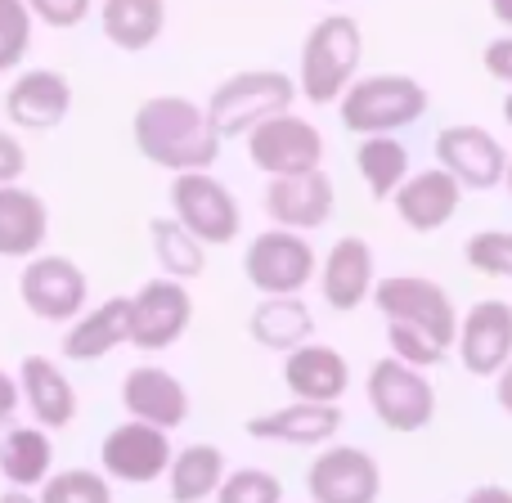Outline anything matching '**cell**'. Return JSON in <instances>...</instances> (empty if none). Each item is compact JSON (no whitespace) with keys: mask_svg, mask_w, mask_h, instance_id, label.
I'll list each match as a JSON object with an SVG mask.
<instances>
[{"mask_svg":"<svg viewBox=\"0 0 512 503\" xmlns=\"http://www.w3.org/2000/svg\"><path fill=\"white\" fill-rule=\"evenodd\" d=\"M292 99H297V81L288 72L252 68V72H234L212 90L207 117H212L221 140H248L261 122L292 113Z\"/></svg>","mask_w":512,"mask_h":503,"instance_id":"3957f363","label":"cell"},{"mask_svg":"<svg viewBox=\"0 0 512 503\" xmlns=\"http://www.w3.org/2000/svg\"><path fill=\"white\" fill-rule=\"evenodd\" d=\"M243 274L256 292L270 297H297L310 279H315V248L301 239L297 230H265L256 234L243 252Z\"/></svg>","mask_w":512,"mask_h":503,"instance_id":"9c48e42d","label":"cell"},{"mask_svg":"<svg viewBox=\"0 0 512 503\" xmlns=\"http://www.w3.org/2000/svg\"><path fill=\"white\" fill-rule=\"evenodd\" d=\"M463 261L490 279H512V230H481L463 243Z\"/></svg>","mask_w":512,"mask_h":503,"instance_id":"836d02e7","label":"cell"},{"mask_svg":"<svg viewBox=\"0 0 512 503\" xmlns=\"http://www.w3.org/2000/svg\"><path fill=\"white\" fill-rule=\"evenodd\" d=\"M104 36L126 54H140L167 32V0H104L99 5Z\"/></svg>","mask_w":512,"mask_h":503,"instance_id":"484cf974","label":"cell"},{"mask_svg":"<svg viewBox=\"0 0 512 503\" xmlns=\"http://www.w3.org/2000/svg\"><path fill=\"white\" fill-rule=\"evenodd\" d=\"M216 503H283V486L261 468H239L221 481Z\"/></svg>","mask_w":512,"mask_h":503,"instance_id":"d590c367","label":"cell"},{"mask_svg":"<svg viewBox=\"0 0 512 503\" xmlns=\"http://www.w3.org/2000/svg\"><path fill=\"white\" fill-rule=\"evenodd\" d=\"M18 391H23L27 409H32L36 427L45 432H59L77 418V391L63 378L59 364H50L45 355H27L23 369H18Z\"/></svg>","mask_w":512,"mask_h":503,"instance_id":"cb8c5ba5","label":"cell"},{"mask_svg":"<svg viewBox=\"0 0 512 503\" xmlns=\"http://www.w3.org/2000/svg\"><path fill=\"white\" fill-rule=\"evenodd\" d=\"M504 180H508V194H512V158H508V171H504Z\"/></svg>","mask_w":512,"mask_h":503,"instance_id":"bcb514c9","label":"cell"},{"mask_svg":"<svg viewBox=\"0 0 512 503\" xmlns=\"http://www.w3.org/2000/svg\"><path fill=\"white\" fill-rule=\"evenodd\" d=\"M18 400H23V391H18V378H9V373L0 369V427H5L9 418H14Z\"/></svg>","mask_w":512,"mask_h":503,"instance_id":"ab89813d","label":"cell"},{"mask_svg":"<svg viewBox=\"0 0 512 503\" xmlns=\"http://www.w3.org/2000/svg\"><path fill=\"white\" fill-rule=\"evenodd\" d=\"M41 503H113V490L99 472L72 468V472H50L41 486Z\"/></svg>","mask_w":512,"mask_h":503,"instance_id":"d6a6232c","label":"cell"},{"mask_svg":"<svg viewBox=\"0 0 512 503\" xmlns=\"http://www.w3.org/2000/svg\"><path fill=\"white\" fill-rule=\"evenodd\" d=\"M387 346L409 369H432V364L445 360V346L436 342L432 333H423V328H414V324H396V319H387Z\"/></svg>","mask_w":512,"mask_h":503,"instance_id":"e575fe53","label":"cell"},{"mask_svg":"<svg viewBox=\"0 0 512 503\" xmlns=\"http://www.w3.org/2000/svg\"><path fill=\"white\" fill-rule=\"evenodd\" d=\"M306 490L315 503H378L382 472L378 459L360 445H328L306 472Z\"/></svg>","mask_w":512,"mask_h":503,"instance_id":"4fadbf2b","label":"cell"},{"mask_svg":"<svg viewBox=\"0 0 512 503\" xmlns=\"http://www.w3.org/2000/svg\"><path fill=\"white\" fill-rule=\"evenodd\" d=\"M32 9L27 0H0V72H14L32 50Z\"/></svg>","mask_w":512,"mask_h":503,"instance_id":"1f68e13d","label":"cell"},{"mask_svg":"<svg viewBox=\"0 0 512 503\" xmlns=\"http://www.w3.org/2000/svg\"><path fill=\"white\" fill-rule=\"evenodd\" d=\"M504 122L512 126V90H508V95H504Z\"/></svg>","mask_w":512,"mask_h":503,"instance_id":"f6af8a7d","label":"cell"},{"mask_svg":"<svg viewBox=\"0 0 512 503\" xmlns=\"http://www.w3.org/2000/svg\"><path fill=\"white\" fill-rule=\"evenodd\" d=\"M171 499L176 503H203L221 490L225 481V454L216 445H185L167 468Z\"/></svg>","mask_w":512,"mask_h":503,"instance_id":"f546056e","label":"cell"},{"mask_svg":"<svg viewBox=\"0 0 512 503\" xmlns=\"http://www.w3.org/2000/svg\"><path fill=\"white\" fill-rule=\"evenodd\" d=\"M72 113V81L54 68H32L9 81L5 117L18 131H54Z\"/></svg>","mask_w":512,"mask_h":503,"instance_id":"2e32d148","label":"cell"},{"mask_svg":"<svg viewBox=\"0 0 512 503\" xmlns=\"http://www.w3.org/2000/svg\"><path fill=\"white\" fill-rule=\"evenodd\" d=\"M283 382L297 400H319V405H337L351 387V364H346L342 351L333 346L306 342L297 351H288V364H283Z\"/></svg>","mask_w":512,"mask_h":503,"instance_id":"44dd1931","label":"cell"},{"mask_svg":"<svg viewBox=\"0 0 512 503\" xmlns=\"http://www.w3.org/2000/svg\"><path fill=\"white\" fill-rule=\"evenodd\" d=\"M23 171H27V153L18 144V135L0 131V185H14Z\"/></svg>","mask_w":512,"mask_h":503,"instance_id":"f35d334b","label":"cell"},{"mask_svg":"<svg viewBox=\"0 0 512 503\" xmlns=\"http://www.w3.org/2000/svg\"><path fill=\"white\" fill-rule=\"evenodd\" d=\"M369 405L382 427L409 436L423 432L436 418V391L423 378V369H409L396 355H387V360H378L369 369Z\"/></svg>","mask_w":512,"mask_h":503,"instance_id":"52a82bcc","label":"cell"},{"mask_svg":"<svg viewBox=\"0 0 512 503\" xmlns=\"http://www.w3.org/2000/svg\"><path fill=\"white\" fill-rule=\"evenodd\" d=\"M355 171L364 176V185H369V194L378 203H391V194L409 180V149L396 135H360Z\"/></svg>","mask_w":512,"mask_h":503,"instance_id":"f1b7e54d","label":"cell"},{"mask_svg":"<svg viewBox=\"0 0 512 503\" xmlns=\"http://www.w3.org/2000/svg\"><path fill=\"white\" fill-rule=\"evenodd\" d=\"M495 400H499V409L512 418V360L499 369V382H495Z\"/></svg>","mask_w":512,"mask_h":503,"instance_id":"60d3db41","label":"cell"},{"mask_svg":"<svg viewBox=\"0 0 512 503\" xmlns=\"http://www.w3.org/2000/svg\"><path fill=\"white\" fill-rule=\"evenodd\" d=\"M364 32L351 14H324L301 41V68H297V95L315 108H328L351 90L360 72Z\"/></svg>","mask_w":512,"mask_h":503,"instance_id":"7a4b0ae2","label":"cell"},{"mask_svg":"<svg viewBox=\"0 0 512 503\" xmlns=\"http://www.w3.org/2000/svg\"><path fill=\"white\" fill-rule=\"evenodd\" d=\"M463 503H512V490H504V486H477Z\"/></svg>","mask_w":512,"mask_h":503,"instance_id":"b9f144b4","label":"cell"},{"mask_svg":"<svg viewBox=\"0 0 512 503\" xmlns=\"http://www.w3.org/2000/svg\"><path fill=\"white\" fill-rule=\"evenodd\" d=\"M333 180L319 171H306V176H274L270 189H265V212L279 230H319V225L333 216Z\"/></svg>","mask_w":512,"mask_h":503,"instance_id":"e0dca14e","label":"cell"},{"mask_svg":"<svg viewBox=\"0 0 512 503\" xmlns=\"http://www.w3.org/2000/svg\"><path fill=\"white\" fill-rule=\"evenodd\" d=\"M135 149L144 162L171 171H212V162L221 158V135H216L207 104H194L185 95H153L135 108L131 117Z\"/></svg>","mask_w":512,"mask_h":503,"instance_id":"6da1fadb","label":"cell"},{"mask_svg":"<svg viewBox=\"0 0 512 503\" xmlns=\"http://www.w3.org/2000/svg\"><path fill=\"white\" fill-rule=\"evenodd\" d=\"M149 243H153L158 265L171 274V279L189 283V279H198V274L207 270V256H203L207 243H198L194 234L176 221V216H153L149 221Z\"/></svg>","mask_w":512,"mask_h":503,"instance_id":"4dcf8cb0","label":"cell"},{"mask_svg":"<svg viewBox=\"0 0 512 503\" xmlns=\"http://www.w3.org/2000/svg\"><path fill=\"white\" fill-rule=\"evenodd\" d=\"M490 14H495L499 23H504L508 32H512V0H490Z\"/></svg>","mask_w":512,"mask_h":503,"instance_id":"7bdbcfd3","label":"cell"},{"mask_svg":"<svg viewBox=\"0 0 512 503\" xmlns=\"http://www.w3.org/2000/svg\"><path fill=\"white\" fill-rule=\"evenodd\" d=\"M171 436L153 423H117L104 432V445H99V463L113 481H126V486H149V481L167 477L171 468Z\"/></svg>","mask_w":512,"mask_h":503,"instance_id":"8fae6325","label":"cell"},{"mask_svg":"<svg viewBox=\"0 0 512 503\" xmlns=\"http://www.w3.org/2000/svg\"><path fill=\"white\" fill-rule=\"evenodd\" d=\"M0 503H41V499H32V490H5Z\"/></svg>","mask_w":512,"mask_h":503,"instance_id":"ee69618b","label":"cell"},{"mask_svg":"<svg viewBox=\"0 0 512 503\" xmlns=\"http://www.w3.org/2000/svg\"><path fill=\"white\" fill-rule=\"evenodd\" d=\"M189 319H194V297L185 292V283L162 274L149 279L131 297V346L140 351H167L185 337Z\"/></svg>","mask_w":512,"mask_h":503,"instance_id":"7c38bea8","label":"cell"},{"mask_svg":"<svg viewBox=\"0 0 512 503\" xmlns=\"http://www.w3.org/2000/svg\"><path fill=\"white\" fill-rule=\"evenodd\" d=\"M90 5L95 0H27V9H32V18H41L45 27H59V32H68V27H81L90 18Z\"/></svg>","mask_w":512,"mask_h":503,"instance_id":"8d00e7d4","label":"cell"},{"mask_svg":"<svg viewBox=\"0 0 512 503\" xmlns=\"http://www.w3.org/2000/svg\"><path fill=\"white\" fill-rule=\"evenodd\" d=\"M391 203H396L400 221H405L414 234H436L454 221V212H459L463 185L445 167H427V171H414V176L391 194Z\"/></svg>","mask_w":512,"mask_h":503,"instance_id":"ac0fdd59","label":"cell"},{"mask_svg":"<svg viewBox=\"0 0 512 503\" xmlns=\"http://www.w3.org/2000/svg\"><path fill=\"white\" fill-rule=\"evenodd\" d=\"M436 158L441 167L459 180L463 189H486L504 185V171H508V153L486 126H472V122H459V126H445L436 135Z\"/></svg>","mask_w":512,"mask_h":503,"instance_id":"5bb4252c","label":"cell"},{"mask_svg":"<svg viewBox=\"0 0 512 503\" xmlns=\"http://www.w3.org/2000/svg\"><path fill=\"white\" fill-rule=\"evenodd\" d=\"M342 126L351 135H396L414 126L427 113V86L400 72H378V77H355L351 90L337 99Z\"/></svg>","mask_w":512,"mask_h":503,"instance_id":"277c9868","label":"cell"},{"mask_svg":"<svg viewBox=\"0 0 512 503\" xmlns=\"http://www.w3.org/2000/svg\"><path fill=\"white\" fill-rule=\"evenodd\" d=\"M86 292V274L68 256H32L18 274V297H23L27 315L45 319V324H72L86 306Z\"/></svg>","mask_w":512,"mask_h":503,"instance_id":"30bf717a","label":"cell"},{"mask_svg":"<svg viewBox=\"0 0 512 503\" xmlns=\"http://www.w3.org/2000/svg\"><path fill=\"white\" fill-rule=\"evenodd\" d=\"M171 198V216L194 234L198 243H234L243 230V212L239 198L212 176V171H180L167 189Z\"/></svg>","mask_w":512,"mask_h":503,"instance_id":"5b68a950","label":"cell"},{"mask_svg":"<svg viewBox=\"0 0 512 503\" xmlns=\"http://www.w3.org/2000/svg\"><path fill=\"white\" fill-rule=\"evenodd\" d=\"M248 333L252 342H261L265 351H297L315 337V315L301 297H265L261 306L252 310L248 319Z\"/></svg>","mask_w":512,"mask_h":503,"instance_id":"4316f807","label":"cell"},{"mask_svg":"<svg viewBox=\"0 0 512 503\" xmlns=\"http://www.w3.org/2000/svg\"><path fill=\"white\" fill-rule=\"evenodd\" d=\"M481 63H486V72L495 81H504V86L512 90V32L499 36V41H490L486 50H481Z\"/></svg>","mask_w":512,"mask_h":503,"instance_id":"74e56055","label":"cell"},{"mask_svg":"<svg viewBox=\"0 0 512 503\" xmlns=\"http://www.w3.org/2000/svg\"><path fill=\"white\" fill-rule=\"evenodd\" d=\"M337 427H342V409L319 405V400H292V405L248 418V436L279 445H324L337 436Z\"/></svg>","mask_w":512,"mask_h":503,"instance_id":"ffe728a7","label":"cell"},{"mask_svg":"<svg viewBox=\"0 0 512 503\" xmlns=\"http://www.w3.org/2000/svg\"><path fill=\"white\" fill-rule=\"evenodd\" d=\"M122 342H131V297H113L104 306H95L90 315H77L72 328L63 333L59 351H63V360L90 364V360L113 355Z\"/></svg>","mask_w":512,"mask_h":503,"instance_id":"603a6c76","label":"cell"},{"mask_svg":"<svg viewBox=\"0 0 512 503\" xmlns=\"http://www.w3.org/2000/svg\"><path fill=\"white\" fill-rule=\"evenodd\" d=\"M248 162L265 176H306L324 167V135L297 113H279L248 135Z\"/></svg>","mask_w":512,"mask_h":503,"instance_id":"ba28073f","label":"cell"},{"mask_svg":"<svg viewBox=\"0 0 512 503\" xmlns=\"http://www.w3.org/2000/svg\"><path fill=\"white\" fill-rule=\"evenodd\" d=\"M459 360L477 378H499V369L512 360V306L508 301H477L459 319Z\"/></svg>","mask_w":512,"mask_h":503,"instance_id":"9a60e30c","label":"cell"},{"mask_svg":"<svg viewBox=\"0 0 512 503\" xmlns=\"http://www.w3.org/2000/svg\"><path fill=\"white\" fill-rule=\"evenodd\" d=\"M54 468V441L45 427H9L0 436V477L14 490H36L45 486Z\"/></svg>","mask_w":512,"mask_h":503,"instance_id":"83f0119b","label":"cell"},{"mask_svg":"<svg viewBox=\"0 0 512 503\" xmlns=\"http://www.w3.org/2000/svg\"><path fill=\"white\" fill-rule=\"evenodd\" d=\"M319 283H324V301L333 310H360L364 301L373 297V248L364 239H355V234H346V239H337L333 248H328V261H324V274H319Z\"/></svg>","mask_w":512,"mask_h":503,"instance_id":"7402d4cb","label":"cell"},{"mask_svg":"<svg viewBox=\"0 0 512 503\" xmlns=\"http://www.w3.org/2000/svg\"><path fill=\"white\" fill-rule=\"evenodd\" d=\"M373 306L382 310V319L414 324L423 333H432L445 351L459 337V310H454V301L445 297L441 283L423 279V274H387V279H378L373 283Z\"/></svg>","mask_w":512,"mask_h":503,"instance_id":"8992f818","label":"cell"},{"mask_svg":"<svg viewBox=\"0 0 512 503\" xmlns=\"http://www.w3.org/2000/svg\"><path fill=\"white\" fill-rule=\"evenodd\" d=\"M50 234V207L23 185H0V256L32 261Z\"/></svg>","mask_w":512,"mask_h":503,"instance_id":"d4e9b609","label":"cell"},{"mask_svg":"<svg viewBox=\"0 0 512 503\" xmlns=\"http://www.w3.org/2000/svg\"><path fill=\"white\" fill-rule=\"evenodd\" d=\"M122 405L131 418L153 423L162 432H176L189 418V391L176 373L158 369V364H140L122 378Z\"/></svg>","mask_w":512,"mask_h":503,"instance_id":"d6986e66","label":"cell"}]
</instances>
